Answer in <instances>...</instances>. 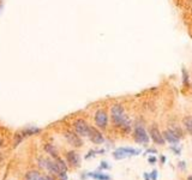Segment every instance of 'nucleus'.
Returning a JSON list of instances; mask_svg holds the SVG:
<instances>
[{"label": "nucleus", "instance_id": "nucleus-1", "mask_svg": "<svg viewBox=\"0 0 192 180\" xmlns=\"http://www.w3.org/2000/svg\"><path fill=\"white\" fill-rule=\"evenodd\" d=\"M111 114H112V120L114 123V125L125 127L126 130L130 129V123L129 119L125 115V110L121 105H114L111 109Z\"/></svg>", "mask_w": 192, "mask_h": 180}, {"label": "nucleus", "instance_id": "nucleus-2", "mask_svg": "<svg viewBox=\"0 0 192 180\" xmlns=\"http://www.w3.org/2000/svg\"><path fill=\"white\" fill-rule=\"evenodd\" d=\"M73 127H75V131L78 136H81V137H88L89 136V127L90 126L88 125L86 121L83 119H77L73 123Z\"/></svg>", "mask_w": 192, "mask_h": 180}, {"label": "nucleus", "instance_id": "nucleus-3", "mask_svg": "<svg viewBox=\"0 0 192 180\" xmlns=\"http://www.w3.org/2000/svg\"><path fill=\"white\" fill-rule=\"evenodd\" d=\"M108 123V115L106 113V110L103 109H99L95 113V124L97 127L100 129H106Z\"/></svg>", "mask_w": 192, "mask_h": 180}, {"label": "nucleus", "instance_id": "nucleus-4", "mask_svg": "<svg viewBox=\"0 0 192 180\" xmlns=\"http://www.w3.org/2000/svg\"><path fill=\"white\" fill-rule=\"evenodd\" d=\"M135 139L137 143L140 144H146L149 142V136L146 134L145 130L143 126H136V130H135Z\"/></svg>", "mask_w": 192, "mask_h": 180}, {"label": "nucleus", "instance_id": "nucleus-5", "mask_svg": "<svg viewBox=\"0 0 192 180\" xmlns=\"http://www.w3.org/2000/svg\"><path fill=\"white\" fill-rule=\"evenodd\" d=\"M88 137H89L90 141H91L92 143H95V144H102V143L105 142V138H103L102 133H101L97 129L92 127V126L89 127V136H88Z\"/></svg>", "mask_w": 192, "mask_h": 180}, {"label": "nucleus", "instance_id": "nucleus-6", "mask_svg": "<svg viewBox=\"0 0 192 180\" xmlns=\"http://www.w3.org/2000/svg\"><path fill=\"white\" fill-rule=\"evenodd\" d=\"M65 137H66V139L69 142L71 145H73V147H76V148H79V147H82L83 145V143H82V139L79 138V136L77 134V133H73V132H66L65 133Z\"/></svg>", "mask_w": 192, "mask_h": 180}, {"label": "nucleus", "instance_id": "nucleus-7", "mask_svg": "<svg viewBox=\"0 0 192 180\" xmlns=\"http://www.w3.org/2000/svg\"><path fill=\"white\" fill-rule=\"evenodd\" d=\"M150 137L153 138V141L157 144H165V138H163V134L160 132V130L156 127V126H153L150 129Z\"/></svg>", "mask_w": 192, "mask_h": 180}, {"label": "nucleus", "instance_id": "nucleus-8", "mask_svg": "<svg viewBox=\"0 0 192 180\" xmlns=\"http://www.w3.org/2000/svg\"><path fill=\"white\" fill-rule=\"evenodd\" d=\"M66 160H67V163H70L72 167H79L81 164V157L76 151H69L66 154Z\"/></svg>", "mask_w": 192, "mask_h": 180}, {"label": "nucleus", "instance_id": "nucleus-9", "mask_svg": "<svg viewBox=\"0 0 192 180\" xmlns=\"http://www.w3.org/2000/svg\"><path fill=\"white\" fill-rule=\"evenodd\" d=\"M163 138H165V141L169 142V143H173V144H177L178 142H179V137L172 130L165 131L163 132Z\"/></svg>", "mask_w": 192, "mask_h": 180}, {"label": "nucleus", "instance_id": "nucleus-10", "mask_svg": "<svg viewBox=\"0 0 192 180\" xmlns=\"http://www.w3.org/2000/svg\"><path fill=\"white\" fill-rule=\"evenodd\" d=\"M41 132V130L38 129V127H28V129H25L22 131V134H23V137H27V136H34V134H37V133Z\"/></svg>", "mask_w": 192, "mask_h": 180}, {"label": "nucleus", "instance_id": "nucleus-11", "mask_svg": "<svg viewBox=\"0 0 192 180\" xmlns=\"http://www.w3.org/2000/svg\"><path fill=\"white\" fill-rule=\"evenodd\" d=\"M45 150H46V153H48L51 156L53 157V158H58V150L57 148L54 147L53 144H46L45 145Z\"/></svg>", "mask_w": 192, "mask_h": 180}, {"label": "nucleus", "instance_id": "nucleus-12", "mask_svg": "<svg viewBox=\"0 0 192 180\" xmlns=\"http://www.w3.org/2000/svg\"><path fill=\"white\" fill-rule=\"evenodd\" d=\"M88 175H89V177H91L92 179H95V180H111V177H109V175H106V174L100 173V172L89 173Z\"/></svg>", "mask_w": 192, "mask_h": 180}, {"label": "nucleus", "instance_id": "nucleus-13", "mask_svg": "<svg viewBox=\"0 0 192 180\" xmlns=\"http://www.w3.org/2000/svg\"><path fill=\"white\" fill-rule=\"evenodd\" d=\"M41 178V174L37 171H29L25 174V180H38Z\"/></svg>", "mask_w": 192, "mask_h": 180}, {"label": "nucleus", "instance_id": "nucleus-14", "mask_svg": "<svg viewBox=\"0 0 192 180\" xmlns=\"http://www.w3.org/2000/svg\"><path fill=\"white\" fill-rule=\"evenodd\" d=\"M55 163H57V167L59 169V173L60 172H67V164L64 162V160L62 158H55Z\"/></svg>", "mask_w": 192, "mask_h": 180}, {"label": "nucleus", "instance_id": "nucleus-15", "mask_svg": "<svg viewBox=\"0 0 192 180\" xmlns=\"http://www.w3.org/2000/svg\"><path fill=\"white\" fill-rule=\"evenodd\" d=\"M183 123H184L186 130L192 134V118L191 117H185L184 120H183Z\"/></svg>", "mask_w": 192, "mask_h": 180}, {"label": "nucleus", "instance_id": "nucleus-16", "mask_svg": "<svg viewBox=\"0 0 192 180\" xmlns=\"http://www.w3.org/2000/svg\"><path fill=\"white\" fill-rule=\"evenodd\" d=\"M23 134L22 133H16L15 134V142H13V148H17L18 145H19V143L22 142V139H23Z\"/></svg>", "mask_w": 192, "mask_h": 180}, {"label": "nucleus", "instance_id": "nucleus-17", "mask_svg": "<svg viewBox=\"0 0 192 180\" xmlns=\"http://www.w3.org/2000/svg\"><path fill=\"white\" fill-rule=\"evenodd\" d=\"M183 80H184V85H187L189 84V80H190V77H189V73L185 67H183Z\"/></svg>", "mask_w": 192, "mask_h": 180}, {"label": "nucleus", "instance_id": "nucleus-18", "mask_svg": "<svg viewBox=\"0 0 192 180\" xmlns=\"http://www.w3.org/2000/svg\"><path fill=\"white\" fill-rule=\"evenodd\" d=\"M58 178L60 180H67V174H66V172L58 173Z\"/></svg>", "mask_w": 192, "mask_h": 180}, {"label": "nucleus", "instance_id": "nucleus-19", "mask_svg": "<svg viewBox=\"0 0 192 180\" xmlns=\"http://www.w3.org/2000/svg\"><path fill=\"white\" fill-rule=\"evenodd\" d=\"M38 180H54V177L51 174V175H41V178Z\"/></svg>", "mask_w": 192, "mask_h": 180}, {"label": "nucleus", "instance_id": "nucleus-20", "mask_svg": "<svg viewBox=\"0 0 192 180\" xmlns=\"http://www.w3.org/2000/svg\"><path fill=\"white\" fill-rule=\"evenodd\" d=\"M156 177H157V172H156V171H153V173H151V178H153V180H156Z\"/></svg>", "mask_w": 192, "mask_h": 180}, {"label": "nucleus", "instance_id": "nucleus-21", "mask_svg": "<svg viewBox=\"0 0 192 180\" xmlns=\"http://www.w3.org/2000/svg\"><path fill=\"white\" fill-rule=\"evenodd\" d=\"M101 168H109L107 162H101Z\"/></svg>", "mask_w": 192, "mask_h": 180}, {"label": "nucleus", "instance_id": "nucleus-22", "mask_svg": "<svg viewBox=\"0 0 192 180\" xmlns=\"http://www.w3.org/2000/svg\"><path fill=\"white\" fill-rule=\"evenodd\" d=\"M149 162H150V163L156 162V158H155V157H149Z\"/></svg>", "mask_w": 192, "mask_h": 180}, {"label": "nucleus", "instance_id": "nucleus-23", "mask_svg": "<svg viewBox=\"0 0 192 180\" xmlns=\"http://www.w3.org/2000/svg\"><path fill=\"white\" fill-rule=\"evenodd\" d=\"M144 177H145V180H149V177H148V174H144Z\"/></svg>", "mask_w": 192, "mask_h": 180}, {"label": "nucleus", "instance_id": "nucleus-24", "mask_svg": "<svg viewBox=\"0 0 192 180\" xmlns=\"http://www.w3.org/2000/svg\"><path fill=\"white\" fill-rule=\"evenodd\" d=\"M1 145H2V139L0 138V147H1Z\"/></svg>", "mask_w": 192, "mask_h": 180}]
</instances>
